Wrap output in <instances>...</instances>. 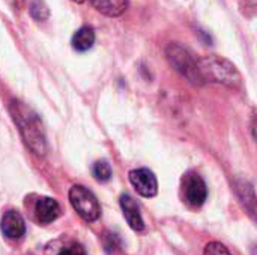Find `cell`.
Returning a JSON list of instances; mask_svg holds the SVG:
<instances>
[{"label": "cell", "instance_id": "obj_4", "mask_svg": "<svg viewBox=\"0 0 257 255\" xmlns=\"http://www.w3.org/2000/svg\"><path fill=\"white\" fill-rule=\"evenodd\" d=\"M69 203L86 222H95L101 215V207L96 197L86 186L74 185L69 189Z\"/></svg>", "mask_w": 257, "mask_h": 255}, {"label": "cell", "instance_id": "obj_13", "mask_svg": "<svg viewBox=\"0 0 257 255\" xmlns=\"http://www.w3.org/2000/svg\"><path fill=\"white\" fill-rule=\"evenodd\" d=\"M92 173H93V177L98 182H101V183L108 182L111 179V167H110V164L107 161H98V162H95Z\"/></svg>", "mask_w": 257, "mask_h": 255}, {"label": "cell", "instance_id": "obj_5", "mask_svg": "<svg viewBox=\"0 0 257 255\" xmlns=\"http://www.w3.org/2000/svg\"><path fill=\"white\" fill-rule=\"evenodd\" d=\"M182 189H184L185 201L193 207L202 206L208 197L206 183L197 173H188L184 177V188Z\"/></svg>", "mask_w": 257, "mask_h": 255}, {"label": "cell", "instance_id": "obj_12", "mask_svg": "<svg viewBox=\"0 0 257 255\" xmlns=\"http://www.w3.org/2000/svg\"><path fill=\"white\" fill-rule=\"evenodd\" d=\"M238 192L239 197L242 198V203L245 204V209L248 210L250 215H254L256 212V197H254V189L250 183L247 182H239L238 183Z\"/></svg>", "mask_w": 257, "mask_h": 255}, {"label": "cell", "instance_id": "obj_9", "mask_svg": "<svg viewBox=\"0 0 257 255\" xmlns=\"http://www.w3.org/2000/svg\"><path fill=\"white\" fill-rule=\"evenodd\" d=\"M35 212H36V218L41 224H50V222L56 221L57 216L60 215V207L56 200H53L50 197H41L36 201Z\"/></svg>", "mask_w": 257, "mask_h": 255}, {"label": "cell", "instance_id": "obj_10", "mask_svg": "<svg viewBox=\"0 0 257 255\" xmlns=\"http://www.w3.org/2000/svg\"><path fill=\"white\" fill-rule=\"evenodd\" d=\"M96 11L107 17H119L128 8V0H89Z\"/></svg>", "mask_w": 257, "mask_h": 255}, {"label": "cell", "instance_id": "obj_17", "mask_svg": "<svg viewBox=\"0 0 257 255\" xmlns=\"http://www.w3.org/2000/svg\"><path fill=\"white\" fill-rule=\"evenodd\" d=\"M72 2H75V3H83L84 0H72Z\"/></svg>", "mask_w": 257, "mask_h": 255}, {"label": "cell", "instance_id": "obj_2", "mask_svg": "<svg viewBox=\"0 0 257 255\" xmlns=\"http://www.w3.org/2000/svg\"><path fill=\"white\" fill-rule=\"evenodd\" d=\"M197 71L202 81L218 83L230 89H242V77L236 66L220 56H205L197 59Z\"/></svg>", "mask_w": 257, "mask_h": 255}, {"label": "cell", "instance_id": "obj_15", "mask_svg": "<svg viewBox=\"0 0 257 255\" xmlns=\"http://www.w3.org/2000/svg\"><path fill=\"white\" fill-rule=\"evenodd\" d=\"M203 255H232L229 252V249L220 243V242H211L205 246V252Z\"/></svg>", "mask_w": 257, "mask_h": 255}, {"label": "cell", "instance_id": "obj_6", "mask_svg": "<svg viewBox=\"0 0 257 255\" xmlns=\"http://www.w3.org/2000/svg\"><path fill=\"white\" fill-rule=\"evenodd\" d=\"M130 182L134 189L146 198H152L158 194V182L155 174L148 168L133 170L130 173Z\"/></svg>", "mask_w": 257, "mask_h": 255}, {"label": "cell", "instance_id": "obj_11", "mask_svg": "<svg viewBox=\"0 0 257 255\" xmlns=\"http://www.w3.org/2000/svg\"><path fill=\"white\" fill-rule=\"evenodd\" d=\"M93 44H95V32L89 26L80 27L72 36V48L80 53L90 50L93 47Z\"/></svg>", "mask_w": 257, "mask_h": 255}, {"label": "cell", "instance_id": "obj_1", "mask_svg": "<svg viewBox=\"0 0 257 255\" xmlns=\"http://www.w3.org/2000/svg\"><path fill=\"white\" fill-rule=\"evenodd\" d=\"M9 110L29 149L35 155L44 156L47 150V143H45V134L39 117L24 104L17 101L11 104Z\"/></svg>", "mask_w": 257, "mask_h": 255}, {"label": "cell", "instance_id": "obj_3", "mask_svg": "<svg viewBox=\"0 0 257 255\" xmlns=\"http://www.w3.org/2000/svg\"><path fill=\"white\" fill-rule=\"evenodd\" d=\"M166 56H167L169 63L187 80H190L194 84L203 83L197 71V60L193 57V54L187 48H184L182 45L176 42H172L166 48Z\"/></svg>", "mask_w": 257, "mask_h": 255}, {"label": "cell", "instance_id": "obj_7", "mask_svg": "<svg viewBox=\"0 0 257 255\" xmlns=\"http://www.w3.org/2000/svg\"><path fill=\"white\" fill-rule=\"evenodd\" d=\"M120 207H122L123 216H125L126 222L130 224V227L134 231H142L145 228V222H143V218H142V213H140V209H139V204L136 203V200L131 195L123 194L120 197Z\"/></svg>", "mask_w": 257, "mask_h": 255}, {"label": "cell", "instance_id": "obj_16", "mask_svg": "<svg viewBox=\"0 0 257 255\" xmlns=\"http://www.w3.org/2000/svg\"><path fill=\"white\" fill-rule=\"evenodd\" d=\"M59 255H86V251L80 243H71L66 248H63Z\"/></svg>", "mask_w": 257, "mask_h": 255}, {"label": "cell", "instance_id": "obj_14", "mask_svg": "<svg viewBox=\"0 0 257 255\" xmlns=\"http://www.w3.org/2000/svg\"><path fill=\"white\" fill-rule=\"evenodd\" d=\"M30 15L36 21H45L50 15V11L42 0H33L30 5Z\"/></svg>", "mask_w": 257, "mask_h": 255}, {"label": "cell", "instance_id": "obj_8", "mask_svg": "<svg viewBox=\"0 0 257 255\" xmlns=\"http://www.w3.org/2000/svg\"><path fill=\"white\" fill-rule=\"evenodd\" d=\"M2 231L9 239H20L26 233L23 216L15 210H8L2 218Z\"/></svg>", "mask_w": 257, "mask_h": 255}]
</instances>
